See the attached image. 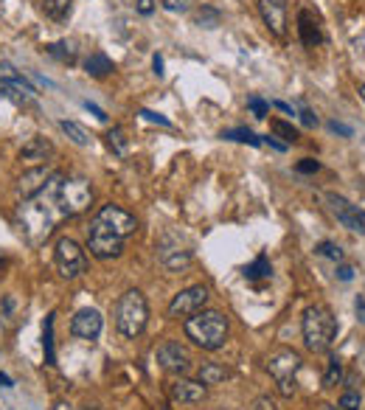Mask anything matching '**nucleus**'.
<instances>
[{"label": "nucleus", "instance_id": "f257e3e1", "mask_svg": "<svg viewBox=\"0 0 365 410\" xmlns=\"http://www.w3.org/2000/svg\"><path fill=\"white\" fill-rule=\"evenodd\" d=\"M45 194L54 200V205L59 208V213H65V216H76V213H82L87 205L93 203V189H90L87 180L65 178L59 172L51 175L48 186H45Z\"/></svg>", "mask_w": 365, "mask_h": 410}, {"label": "nucleus", "instance_id": "f03ea898", "mask_svg": "<svg viewBox=\"0 0 365 410\" xmlns=\"http://www.w3.org/2000/svg\"><path fill=\"white\" fill-rule=\"evenodd\" d=\"M301 329H304L307 349L315 352V354H323V352L332 349V343L338 337V318L326 304H312V306L304 309Z\"/></svg>", "mask_w": 365, "mask_h": 410}, {"label": "nucleus", "instance_id": "7ed1b4c3", "mask_svg": "<svg viewBox=\"0 0 365 410\" xmlns=\"http://www.w3.org/2000/svg\"><path fill=\"white\" fill-rule=\"evenodd\" d=\"M182 329H185V337L194 340L205 352H216L228 340V318L216 309H202V312L185 318Z\"/></svg>", "mask_w": 365, "mask_h": 410}, {"label": "nucleus", "instance_id": "20e7f679", "mask_svg": "<svg viewBox=\"0 0 365 410\" xmlns=\"http://www.w3.org/2000/svg\"><path fill=\"white\" fill-rule=\"evenodd\" d=\"M147 321H149V304H147L144 292L127 290L116 304V329L132 340L147 329Z\"/></svg>", "mask_w": 365, "mask_h": 410}, {"label": "nucleus", "instance_id": "39448f33", "mask_svg": "<svg viewBox=\"0 0 365 410\" xmlns=\"http://www.w3.org/2000/svg\"><path fill=\"white\" fill-rule=\"evenodd\" d=\"M54 261H56V270H59V275L62 278H79L85 270H87V256H85V250H82V244L79 242H73V239H59L56 242V250H54Z\"/></svg>", "mask_w": 365, "mask_h": 410}, {"label": "nucleus", "instance_id": "423d86ee", "mask_svg": "<svg viewBox=\"0 0 365 410\" xmlns=\"http://www.w3.org/2000/svg\"><path fill=\"white\" fill-rule=\"evenodd\" d=\"M87 250H90L96 259H118L121 250H124V239L116 236L107 225H101V222L93 216L90 230H87Z\"/></svg>", "mask_w": 365, "mask_h": 410}, {"label": "nucleus", "instance_id": "0eeeda50", "mask_svg": "<svg viewBox=\"0 0 365 410\" xmlns=\"http://www.w3.org/2000/svg\"><path fill=\"white\" fill-rule=\"evenodd\" d=\"M326 203H329V211L335 213V219L349 228L352 233H363L365 236V211L360 205H354L352 200L340 197V194H326Z\"/></svg>", "mask_w": 365, "mask_h": 410}, {"label": "nucleus", "instance_id": "6e6552de", "mask_svg": "<svg viewBox=\"0 0 365 410\" xmlns=\"http://www.w3.org/2000/svg\"><path fill=\"white\" fill-rule=\"evenodd\" d=\"M208 304V290L202 284L197 287H188V290H180L172 304H169V318H191L197 312H202Z\"/></svg>", "mask_w": 365, "mask_h": 410}, {"label": "nucleus", "instance_id": "1a4fd4ad", "mask_svg": "<svg viewBox=\"0 0 365 410\" xmlns=\"http://www.w3.org/2000/svg\"><path fill=\"white\" fill-rule=\"evenodd\" d=\"M96 219H99L101 225H107V228H110L116 236H121V239L132 236L135 228H138V219H135L130 211L118 208V205H101V211L96 213Z\"/></svg>", "mask_w": 365, "mask_h": 410}, {"label": "nucleus", "instance_id": "9d476101", "mask_svg": "<svg viewBox=\"0 0 365 410\" xmlns=\"http://www.w3.org/2000/svg\"><path fill=\"white\" fill-rule=\"evenodd\" d=\"M298 368H301V354L292 352V349H276L267 357V371L276 377V383L278 380H295Z\"/></svg>", "mask_w": 365, "mask_h": 410}, {"label": "nucleus", "instance_id": "9b49d317", "mask_svg": "<svg viewBox=\"0 0 365 410\" xmlns=\"http://www.w3.org/2000/svg\"><path fill=\"white\" fill-rule=\"evenodd\" d=\"M158 363H161V368H166L172 374H185L191 366V357H188V349L182 343L166 340L158 346Z\"/></svg>", "mask_w": 365, "mask_h": 410}, {"label": "nucleus", "instance_id": "f8f14e48", "mask_svg": "<svg viewBox=\"0 0 365 410\" xmlns=\"http://www.w3.org/2000/svg\"><path fill=\"white\" fill-rule=\"evenodd\" d=\"M298 37H301V42L307 48H315L318 42H323V20L309 6L298 8Z\"/></svg>", "mask_w": 365, "mask_h": 410}, {"label": "nucleus", "instance_id": "ddd939ff", "mask_svg": "<svg viewBox=\"0 0 365 410\" xmlns=\"http://www.w3.org/2000/svg\"><path fill=\"white\" fill-rule=\"evenodd\" d=\"M101 329H104V318H101L99 309H90V306L79 309L73 315V321H70V332L76 337H82V340H96L101 335Z\"/></svg>", "mask_w": 365, "mask_h": 410}, {"label": "nucleus", "instance_id": "4468645a", "mask_svg": "<svg viewBox=\"0 0 365 410\" xmlns=\"http://www.w3.org/2000/svg\"><path fill=\"white\" fill-rule=\"evenodd\" d=\"M51 175H54V172H51L48 166H34V169L23 172V175H20V180H17V194H20L23 200H34L37 194H42V192H45V186H48Z\"/></svg>", "mask_w": 365, "mask_h": 410}, {"label": "nucleus", "instance_id": "2eb2a0df", "mask_svg": "<svg viewBox=\"0 0 365 410\" xmlns=\"http://www.w3.org/2000/svg\"><path fill=\"white\" fill-rule=\"evenodd\" d=\"M259 14L276 37L287 34V0H259Z\"/></svg>", "mask_w": 365, "mask_h": 410}, {"label": "nucleus", "instance_id": "dca6fc26", "mask_svg": "<svg viewBox=\"0 0 365 410\" xmlns=\"http://www.w3.org/2000/svg\"><path fill=\"white\" fill-rule=\"evenodd\" d=\"M205 399V385L197 380H178L172 385V402H180V405H194V402H202Z\"/></svg>", "mask_w": 365, "mask_h": 410}, {"label": "nucleus", "instance_id": "f3484780", "mask_svg": "<svg viewBox=\"0 0 365 410\" xmlns=\"http://www.w3.org/2000/svg\"><path fill=\"white\" fill-rule=\"evenodd\" d=\"M51 155H54V144H51L48 138H42V135L28 138V141L23 144V149H20V161H28V163H42V161H48Z\"/></svg>", "mask_w": 365, "mask_h": 410}, {"label": "nucleus", "instance_id": "a211bd4d", "mask_svg": "<svg viewBox=\"0 0 365 410\" xmlns=\"http://www.w3.org/2000/svg\"><path fill=\"white\" fill-rule=\"evenodd\" d=\"M45 54H48V56H54V59H56V62H62V65H76V59H79V48H76V42H73V39L48 42V45H45Z\"/></svg>", "mask_w": 365, "mask_h": 410}, {"label": "nucleus", "instance_id": "6ab92c4d", "mask_svg": "<svg viewBox=\"0 0 365 410\" xmlns=\"http://www.w3.org/2000/svg\"><path fill=\"white\" fill-rule=\"evenodd\" d=\"M158 261H161L166 270L178 273V270H182V267L191 264V250H182V247H161V250H158Z\"/></svg>", "mask_w": 365, "mask_h": 410}, {"label": "nucleus", "instance_id": "aec40b11", "mask_svg": "<svg viewBox=\"0 0 365 410\" xmlns=\"http://www.w3.org/2000/svg\"><path fill=\"white\" fill-rule=\"evenodd\" d=\"M113 70H116L113 59H110L107 54H101V51H96V54H90V56L85 59V73L93 76V79H104V76L113 73Z\"/></svg>", "mask_w": 365, "mask_h": 410}, {"label": "nucleus", "instance_id": "412c9836", "mask_svg": "<svg viewBox=\"0 0 365 410\" xmlns=\"http://www.w3.org/2000/svg\"><path fill=\"white\" fill-rule=\"evenodd\" d=\"M270 275H273V264H270V259L264 253L256 256V261H250L245 267V278L247 281H259V278H270Z\"/></svg>", "mask_w": 365, "mask_h": 410}, {"label": "nucleus", "instance_id": "4be33fe9", "mask_svg": "<svg viewBox=\"0 0 365 410\" xmlns=\"http://www.w3.org/2000/svg\"><path fill=\"white\" fill-rule=\"evenodd\" d=\"M222 380H228V368L219 366V363H202L199 368V383L208 388V385H219Z\"/></svg>", "mask_w": 365, "mask_h": 410}, {"label": "nucleus", "instance_id": "5701e85b", "mask_svg": "<svg viewBox=\"0 0 365 410\" xmlns=\"http://www.w3.org/2000/svg\"><path fill=\"white\" fill-rule=\"evenodd\" d=\"M59 130H62L76 147H90V141H93L90 132H87L82 124H76V121H59Z\"/></svg>", "mask_w": 365, "mask_h": 410}, {"label": "nucleus", "instance_id": "b1692460", "mask_svg": "<svg viewBox=\"0 0 365 410\" xmlns=\"http://www.w3.org/2000/svg\"><path fill=\"white\" fill-rule=\"evenodd\" d=\"M54 312L45 318L42 326V349H45V366H56V354H54Z\"/></svg>", "mask_w": 365, "mask_h": 410}, {"label": "nucleus", "instance_id": "393cba45", "mask_svg": "<svg viewBox=\"0 0 365 410\" xmlns=\"http://www.w3.org/2000/svg\"><path fill=\"white\" fill-rule=\"evenodd\" d=\"M225 141H236V144H250V147H261V138L253 132V130H245V127H236V130H225L222 132Z\"/></svg>", "mask_w": 365, "mask_h": 410}, {"label": "nucleus", "instance_id": "a878e982", "mask_svg": "<svg viewBox=\"0 0 365 410\" xmlns=\"http://www.w3.org/2000/svg\"><path fill=\"white\" fill-rule=\"evenodd\" d=\"M104 138H107V147H110L116 155H121V158L127 155V147H130V141H127V132H124L121 127H113V130H107V135H104Z\"/></svg>", "mask_w": 365, "mask_h": 410}, {"label": "nucleus", "instance_id": "bb28decb", "mask_svg": "<svg viewBox=\"0 0 365 410\" xmlns=\"http://www.w3.org/2000/svg\"><path fill=\"white\" fill-rule=\"evenodd\" d=\"M42 11L51 20H65L70 14V0H42Z\"/></svg>", "mask_w": 365, "mask_h": 410}, {"label": "nucleus", "instance_id": "cd10ccee", "mask_svg": "<svg viewBox=\"0 0 365 410\" xmlns=\"http://www.w3.org/2000/svg\"><path fill=\"white\" fill-rule=\"evenodd\" d=\"M340 383H343V363H340V357H332L329 360V368L323 374V388H335Z\"/></svg>", "mask_w": 365, "mask_h": 410}, {"label": "nucleus", "instance_id": "c85d7f7f", "mask_svg": "<svg viewBox=\"0 0 365 410\" xmlns=\"http://www.w3.org/2000/svg\"><path fill=\"white\" fill-rule=\"evenodd\" d=\"M270 130H273L276 135H281L287 144H295V141H298V130H295L292 124H287V121H278V118H273V121H270Z\"/></svg>", "mask_w": 365, "mask_h": 410}, {"label": "nucleus", "instance_id": "c756f323", "mask_svg": "<svg viewBox=\"0 0 365 410\" xmlns=\"http://www.w3.org/2000/svg\"><path fill=\"white\" fill-rule=\"evenodd\" d=\"M315 253L323 256V259H332V261H343V247L335 244V242H321V244L315 247Z\"/></svg>", "mask_w": 365, "mask_h": 410}, {"label": "nucleus", "instance_id": "7c9ffc66", "mask_svg": "<svg viewBox=\"0 0 365 410\" xmlns=\"http://www.w3.org/2000/svg\"><path fill=\"white\" fill-rule=\"evenodd\" d=\"M340 408L343 410H360L363 408V394H360L357 388L343 391V397H340Z\"/></svg>", "mask_w": 365, "mask_h": 410}, {"label": "nucleus", "instance_id": "2f4dec72", "mask_svg": "<svg viewBox=\"0 0 365 410\" xmlns=\"http://www.w3.org/2000/svg\"><path fill=\"white\" fill-rule=\"evenodd\" d=\"M247 110H250L256 118H267L270 101H264V99H259V96H250V99H247Z\"/></svg>", "mask_w": 365, "mask_h": 410}, {"label": "nucleus", "instance_id": "473e14b6", "mask_svg": "<svg viewBox=\"0 0 365 410\" xmlns=\"http://www.w3.org/2000/svg\"><path fill=\"white\" fill-rule=\"evenodd\" d=\"M197 20H199L205 28H214V25L219 23V14H216V11H211V8H202V11L197 14Z\"/></svg>", "mask_w": 365, "mask_h": 410}, {"label": "nucleus", "instance_id": "72a5a7b5", "mask_svg": "<svg viewBox=\"0 0 365 410\" xmlns=\"http://www.w3.org/2000/svg\"><path fill=\"white\" fill-rule=\"evenodd\" d=\"M141 118H144V121H152V124H161V127H172V121H169L166 116L152 113V110H141Z\"/></svg>", "mask_w": 365, "mask_h": 410}, {"label": "nucleus", "instance_id": "f704fd0d", "mask_svg": "<svg viewBox=\"0 0 365 410\" xmlns=\"http://www.w3.org/2000/svg\"><path fill=\"white\" fill-rule=\"evenodd\" d=\"M0 99H8V101H14V104H23L20 96H17V90H14L6 79H0Z\"/></svg>", "mask_w": 365, "mask_h": 410}, {"label": "nucleus", "instance_id": "c9c22d12", "mask_svg": "<svg viewBox=\"0 0 365 410\" xmlns=\"http://www.w3.org/2000/svg\"><path fill=\"white\" fill-rule=\"evenodd\" d=\"M295 169H298L301 175H315V172L321 169V163H318L315 158H304V161H301V163H298Z\"/></svg>", "mask_w": 365, "mask_h": 410}, {"label": "nucleus", "instance_id": "e433bc0d", "mask_svg": "<svg viewBox=\"0 0 365 410\" xmlns=\"http://www.w3.org/2000/svg\"><path fill=\"white\" fill-rule=\"evenodd\" d=\"M278 391H281V397H292L295 394V380H278Z\"/></svg>", "mask_w": 365, "mask_h": 410}, {"label": "nucleus", "instance_id": "4c0bfd02", "mask_svg": "<svg viewBox=\"0 0 365 410\" xmlns=\"http://www.w3.org/2000/svg\"><path fill=\"white\" fill-rule=\"evenodd\" d=\"M135 8H138V14L149 17V14L155 11V0H138V3H135Z\"/></svg>", "mask_w": 365, "mask_h": 410}, {"label": "nucleus", "instance_id": "58836bf2", "mask_svg": "<svg viewBox=\"0 0 365 410\" xmlns=\"http://www.w3.org/2000/svg\"><path fill=\"white\" fill-rule=\"evenodd\" d=\"M301 121H304V127H318V116L312 113V110H301Z\"/></svg>", "mask_w": 365, "mask_h": 410}, {"label": "nucleus", "instance_id": "ea45409f", "mask_svg": "<svg viewBox=\"0 0 365 410\" xmlns=\"http://www.w3.org/2000/svg\"><path fill=\"white\" fill-rule=\"evenodd\" d=\"M329 130H332V132H338V135L352 138V127H346V124H340V121H329Z\"/></svg>", "mask_w": 365, "mask_h": 410}, {"label": "nucleus", "instance_id": "a19ab883", "mask_svg": "<svg viewBox=\"0 0 365 410\" xmlns=\"http://www.w3.org/2000/svg\"><path fill=\"white\" fill-rule=\"evenodd\" d=\"M338 278H340V281H352V278H354V267L340 264V267H338Z\"/></svg>", "mask_w": 365, "mask_h": 410}, {"label": "nucleus", "instance_id": "79ce46f5", "mask_svg": "<svg viewBox=\"0 0 365 410\" xmlns=\"http://www.w3.org/2000/svg\"><path fill=\"white\" fill-rule=\"evenodd\" d=\"M161 6L166 11H182L185 8V0H161Z\"/></svg>", "mask_w": 365, "mask_h": 410}, {"label": "nucleus", "instance_id": "37998d69", "mask_svg": "<svg viewBox=\"0 0 365 410\" xmlns=\"http://www.w3.org/2000/svg\"><path fill=\"white\" fill-rule=\"evenodd\" d=\"M354 312H357V318L365 323V295H357V301H354Z\"/></svg>", "mask_w": 365, "mask_h": 410}, {"label": "nucleus", "instance_id": "c03bdc74", "mask_svg": "<svg viewBox=\"0 0 365 410\" xmlns=\"http://www.w3.org/2000/svg\"><path fill=\"white\" fill-rule=\"evenodd\" d=\"M256 410H276V402L270 397H261V399H256Z\"/></svg>", "mask_w": 365, "mask_h": 410}, {"label": "nucleus", "instance_id": "a18cd8bd", "mask_svg": "<svg viewBox=\"0 0 365 410\" xmlns=\"http://www.w3.org/2000/svg\"><path fill=\"white\" fill-rule=\"evenodd\" d=\"M270 107H276V110H281V113H287V116H295V107H290L287 101H273Z\"/></svg>", "mask_w": 365, "mask_h": 410}, {"label": "nucleus", "instance_id": "49530a36", "mask_svg": "<svg viewBox=\"0 0 365 410\" xmlns=\"http://www.w3.org/2000/svg\"><path fill=\"white\" fill-rule=\"evenodd\" d=\"M85 107H87V110H90L99 121H107V116H104V110H101V107H96V104H90V101H85Z\"/></svg>", "mask_w": 365, "mask_h": 410}, {"label": "nucleus", "instance_id": "de8ad7c7", "mask_svg": "<svg viewBox=\"0 0 365 410\" xmlns=\"http://www.w3.org/2000/svg\"><path fill=\"white\" fill-rule=\"evenodd\" d=\"M261 144H270L273 149H278V152H287V144H281V141H276V138H270V135H267V138H261Z\"/></svg>", "mask_w": 365, "mask_h": 410}, {"label": "nucleus", "instance_id": "09e8293b", "mask_svg": "<svg viewBox=\"0 0 365 410\" xmlns=\"http://www.w3.org/2000/svg\"><path fill=\"white\" fill-rule=\"evenodd\" d=\"M152 68H155V73H158V76H163V56H161V54H155V56H152Z\"/></svg>", "mask_w": 365, "mask_h": 410}, {"label": "nucleus", "instance_id": "8fccbe9b", "mask_svg": "<svg viewBox=\"0 0 365 410\" xmlns=\"http://www.w3.org/2000/svg\"><path fill=\"white\" fill-rule=\"evenodd\" d=\"M0 388H14L11 377H8V374H3V371H0Z\"/></svg>", "mask_w": 365, "mask_h": 410}, {"label": "nucleus", "instance_id": "3c124183", "mask_svg": "<svg viewBox=\"0 0 365 410\" xmlns=\"http://www.w3.org/2000/svg\"><path fill=\"white\" fill-rule=\"evenodd\" d=\"M54 410H73V408H70L68 402H56V405H54Z\"/></svg>", "mask_w": 365, "mask_h": 410}, {"label": "nucleus", "instance_id": "603ef678", "mask_svg": "<svg viewBox=\"0 0 365 410\" xmlns=\"http://www.w3.org/2000/svg\"><path fill=\"white\" fill-rule=\"evenodd\" d=\"M360 99L365 101V85H360Z\"/></svg>", "mask_w": 365, "mask_h": 410}, {"label": "nucleus", "instance_id": "864d4df0", "mask_svg": "<svg viewBox=\"0 0 365 410\" xmlns=\"http://www.w3.org/2000/svg\"><path fill=\"white\" fill-rule=\"evenodd\" d=\"M323 410H335V408H332V405H323Z\"/></svg>", "mask_w": 365, "mask_h": 410}, {"label": "nucleus", "instance_id": "5fc2aeb1", "mask_svg": "<svg viewBox=\"0 0 365 410\" xmlns=\"http://www.w3.org/2000/svg\"><path fill=\"white\" fill-rule=\"evenodd\" d=\"M163 410H172V408H163Z\"/></svg>", "mask_w": 365, "mask_h": 410}]
</instances>
